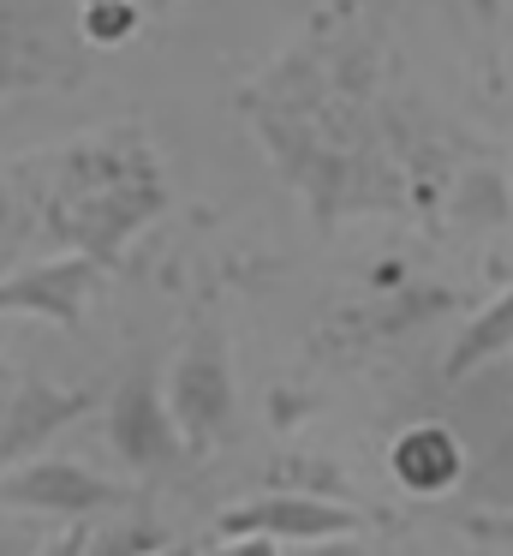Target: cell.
I'll return each mask as SVG.
<instances>
[{
    "label": "cell",
    "mask_w": 513,
    "mask_h": 556,
    "mask_svg": "<svg viewBox=\"0 0 513 556\" xmlns=\"http://www.w3.org/2000/svg\"><path fill=\"white\" fill-rule=\"evenodd\" d=\"M388 472L406 496H448L465 472V448L460 437L448 431L441 419H418L394 437L388 448Z\"/></svg>",
    "instance_id": "7"
},
{
    "label": "cell",
    "mask_w": 513,
    "mask_h": 556,
    "mask_svg": "<svg viewBox=\"0 0 513 556\" xmlns=\"http://www.w3.org/2000/svg\"><path fill=\"white\" fill-rule=\"evenodd\" d=\"M7 407H0V472L24 467L48 448V437L66 431L72 419L95 407V389H60L48 377H24V383H7Z\"/></svg>",
    "instance_id": "6"
},
{
    "label": "cell",
    "mask_w": 513,
    "mask_h": 556,
    "mask_svg": "<svg viewBox=\"0 0 513 556\" xmlns=\"http://www.w3.org/2000/svg\"><path fill=\"white\" fill-rule=\"evenodd\" d=\"M155 556H197L191 544H167V551H155Z\"/></svg>",
    "instance_id": "19"
},
{
    "label": "cell",
    "mask_w": 513,
    "mask_h": 556,
    "mask_svg": "<svg viewBox=\"0 0 513 556\" xmlns=\"http://www.w3.org/2000/svg\"><path fill=\"white\" fill-rule=\"evenodd\" d=\"M508 348H513V281H508V288H501L489 305H477V312L465 317L460 341L448 348V365H441V377H448V383H460V377L477 371V365L501 359Z\"/></svg>",
    "instance_id": "9"
},
{
    "label": "cell",
    "mask_w": 513,
    "mask_h": 556,
    "mask_svg": "<svg viewBox=\"0 0 513 556\" xmlns=\"http://www.w3.org/2000/svg\"><path fill=\"white\" fill-rule=\"evenodd\" d=\"M0 395H7V389H0ZM0 407H7V401H0Z\"/></svg>",
    "instance_id": "24"
},
{
    "label": "cell",
    "mask_w": 513,
    "mask_h": 556,
    "mask_svg": "<svg viewBox=\"0 0 513 556\" xmlns=\"http://www.w3.org/2000/svg\"><path fill=\"white\" fill-rule=\"evenodd\" d=\"M460 532L472 544H484L489 556H513V508H477V515H460Z\"/></svg>",
    "instance_id": "15"
},
{
    "label": "cell",
    "mask_w": 513,
    "mask_h": 556,
    "mask_svg": "<svg viewBox=\"0 0 513 556\" xmlns=\"http://www.w3.org/2000/svg\"><path fill=\"white\" fill-rule=\"evenodd\" d=\"M78 7H107V0H78Z\"/></svg>",
    "instance_id": "21"
},
{
    "label": "cell",
    "mask_w": 513,
    "mask_h": 556,
    "mask_svg": "<svg viewBox=\"0 0 513 556\" xmlns=\"http://www.w3.org/2000/svg\"><path fill=\"white\" fill-rule=\"evenodd\" d=\"M155 7H174V0H155Z\"/></svg>",
    "instance_id": "23"
},
{
    "label": "cell",
    "mask_w": 513,
    "mask_h": 556,
    "mask_svg": "<svg viewBox=\"0 0 513 556\" xmlns=\"http://www.w3.org/2000/svg\"><path fill=\"white\" fill-rule=\"evenodd\" d=\"M400 556H436V551H424V544H412V551H400Z\"/></svg>",
    "instance_id": "20"
},
{
    "label": "cell",
    "mask_w": 513,
    "mask_h": 556,
    "mask_svg": "<svg viewBox=\"0 0 513 556\" xmlns=\"http://www.w3.org/2000/svg\"><path fill=\"white\" fill-rule=\"evenodd\" d=\"M513 210L508 198V180H501L496 168H465L460 180H453V216L465 222V228H501Z\"/></svg>",
    "instance_id": "12"
},
{
    "label": "cell",
    "mask_w": 513,
    "mask_h": 556,
    "mask_svg": "<svg viewBox=\"0 0 513 556\" xmlns=\"http://www.w3.org/2000/svg\"><path fill=\"white\" fill-rule=\"evenodd\" d=\"M0 389H7V359H0Z\"/></svg>",
    "instance_id": "22"
},
{
    "label": "cell",
    "mask_w": 513,
    "mask_h": 556,
    "mask_svg": "<svg viewBox=\"0 0 513 556\" xmlns=\"http://www.w3.org/2000/svg\"><path fill=\"white\" fill-rule=\"evenodd\" d=\"M107 269L90 264V257L78 252H54L42 257V264H18L0 276V312L7 317H42V324L54 329H78L84 312H90V300L102 293Z\"/></svg>",
    "instance_id": "4"
},
{
    "label": "cell",
    "mask_w": 513,
    "mask_h": 556,
    "mask_svg": "<svg viewBox=\"0 0 513 556\" xmlns=\"http://www.w3.org/2000/svg\"><path fill=\"white\" fill-rule=\"evenodd\" d=\"M274 491L317 496V503H352V479L334 455H286L274 467Z\"/></svg>",
    "instance_id": "11"
},
{
    "label": "cell",
    "mask_w": 513,
    "mask_h": 556,
    "mask_svg": "<svg viewBox=\"0 0 513 556\" xmlns=\"http://www.w3.org/2000/svg\"><path fill=\"white\" fill-rule=\"evenodd\" d=\"M298 556H370V544L358 539V532H341V539H317V544H305Z\"/></svg>",
    "instance_id": "17"
},
{
    "label": "cell",
    "mask_w": 513,
    "mask_h": 556,
    "mask_svg": "<svg viewBox=\"0 0 513 556\" xmlns=\"http://www.w3.org/2000/svg\"><path fill=\"white\" fill-rule=\"evenodd\" d=\"M209 556H281L269 539H221V551H209Z\"/></svg>",
    "instance_id": "18"
},
{
    "label": "cell",
    "mask_w": 513,
    "mask_h": 556,
    "mask_svg": "<svg viewBox=\"0 0 513 556\" xmlns=\"http://www.w3.org/2000/svg\"><path fill=\"white\" fill-rule=\"evenodd\" d=\"M167 544H174L167 520L155 515L150 503H126V508H114L102 527H90L84 556H155V551H167Z\"/></svg>",
    "instance_id": "10"
},
{
    "label": "cell",
    "mask_w": 513,
    "mask_h": 556,
    "mask_svg": "<svg viewBox=\"0 0 513 556\" xmlns=\"http://www.w3.org/2000/svg\"><path fill=\"white\" fill-rule=\"evenodd\" d=\"M167 413H174V431L185 443V455H209L227 431H233L239 413V389H233V336H227V317L197 312L179 341L174 365H167Z\"/></svg>",
    "instance_id": "1"
},
{
    "label": "cell",
    "mask_w": 513,
    "mask_h": 556,
    "mask_svg": "<svg viewBox=\"0 0 513 556\" xmlns=\"http://www.w3.org/2000/svg\"><path fill=\"white\" fill-rule=\"evenodd\" d=\"M358 527H364V508L317 503V496H293V491H262L215 515L221 539H269V544H317V539H341V532H358Z\"/></svg>",
    "instance_id": "5"
},
{
    "label": "cell",
    "mask_w": 513,
    "mask_h": 556,
    "mask_svg": "<svg viewBox=\"0 0 513 556\" xmlns=\"http://www.w3.org/2000/svg\"><path fill=\"white\" fill-rule=\"evenodd\" d=\"M24 245H36V240H30V222H24V210H18V192H12L7 162H0V276H7V269H18Z\"/></svg>",
    "instance_id": "14"
},
{
    "label": "cell",
    "mask_w": 513,
    "mask_h": 556,
    "mask_svg": "<svg viewBox=\"0 0 513 556\" xmlns=\"http://www.w3.org/2000/svg\"><path fill=\"white\" fill-rule=\"evenodd\" d=\"M84 544H90V520H72V527L54 532V539H48L36 556H84Z\"/></svg>",
    "instance_id": "16"
},
{
    "label": "cell",
    "mask_w": 513,
    "mask_h": 556,
    "mask_svg": "<svg viewBox=\"0 0 513 556\" xmlns=\"http://www.w3.org/2000/svg\"><path fill=\"white\" fill-rule=\"evenodd\" d=\"M107 448L119 455V467L131 479H174L185 467V443L174 431V413H167V389H162V365L155 353H138V359L119 371L114 395H107Z\"/></svg>",
    "instance_id": "2"
},
{
    "label": "cell",
    "mask_w": 513,
    "mask_h": 556,
    "mask_svg": "<svg viewBox=\"0 0 513 556\" xmlns=\"http://www.w3.org/2000/svg\"><path fill=\"white\" fill-rule=\"evenodd\" d=\"M143 25V7L138 0H107V7H84V42H95V49H119V42H131Z\"/></svg>",
    "instance_id": "13"
},
{
    "label": "cell",
    "mask_w": 513,
    "mask_h": 556,
    "mask_svg": "<svg viewBox=\"0 0 513 556\" xmlns=\"http://www.w3.org/2000/svg\"><path fill=\"white\" fill-rule=\"evenodd\" d=\"M131 491L119 479H102L84 460H24V467L0 472V508L18 515H60V520H95L126 508Z\"/></svg>",
    "instance_id": "3"
},
{
    "label": "cell",
    "mask_w": 513,
    "mask_h": 556,
    "mask_svg": "<svg viewBox=\"0 0 513 556\" xmlns=\"http://www.w3.org/2000/svg\"><path fill=\"white\" fill-rule=\"evenodd\" d=\"M60 54L42 42L36 18L18 13V0H0V97L30 85H60Z\"/></svg>",
    "instance_id": "8"
}]
</instances>
